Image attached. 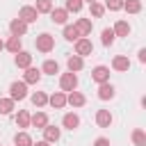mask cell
I'll return each mask as SVG.
<instances>
[{"label":"cell","mask_w":146,"mask_h":146,"mask_svg":"<svg viewBox=\"0 0 146 146\" xmlns=\"http://www.w3.org/2000/svg\"><path fill=\"white\" fill-rule=\"evenodd\" d=\"M9 98L16 103V100H23V98H27V84L23 82V80H16V82H11L9 84Z\"/></svg>","instance_id":"cell-1"},{"label":"cell","mask_w":146,"mask_h":146,"mask_svg":"<svg viewBox=\"0 0 146 146\" xmlns=\"http://www.w3.org/2000/svg\"><path fill=\"white\" fill-rule=\"evenodd\" d=\"M59 87H62V91H64V94L75 91V89H78V75H75V73H71V71L62 73V78H59Z\"/></svg>","instance_id":"cell-2"},{"label":"cell","mask_w":146,"mask_h":146,"mask_svg":"<svg viewBox=\"0 0 146 146\" xmlns=\"http://www.w3.org/2000/svg\"><path fill=\"white\" fill-rule=\"evenodd\" d=\"M34 43H36V50H39V52H50V50L55 48V36L48 34V32H43V34L36 36Z\"/></svg>","instance_id":"cell-3"},{"label":"cell","mask_w":146,"mask_h":146,"mask_svg":"<svg viewBox=\"0 0 146 146\" xmlns=\"http://www.w3.org/2000/svg\"><path fill=\"white\" fill-rule=\"evenodd\" d=\"M94 52V43H91V39H87V36H80L78 41H75V55L78 57H87V55H91Z\"/></svg>","instance_id":"cell-4"},{"label":"cell","mask_w":146,"mask_h":146,"mask_svg":"<svg viewBox=\"0 0 146 146\" xmlns=\"http://www.w3.org/2000/svg\"><path fill=\"white\" fill-rule=\"evenodd\" d=\"M91 80L94 82H98V84H105V82H110V68L107 66H94L91 68Z\"/></svg>","instance_id":"cell-5"},{"label":"cell","mask_w":146,"mask_h":146,"mask_svg":"<svg viewBox=\"0 0 146 146\" xmlns=\"http://www.w3.org/2000/svg\"><path fill=\"white\" fill-rule=\"evenodd\" d=\"M18 18L23 21V23H36V18H39V14H36V9L34 7H30V5H25V7H21V11H18Z\"/></svg>","instance_id":"cell-6"},{"label":"cell","mask_w":146,"mask_h":146,"mask_svg":"<svg viewBox=\"0 0 146 146\" xmlns=\"http://www.w3.org/2000/svg\"><path fill=\"white\" fill-rule=\"evenodd\" d=\"M9 32H11V36H25L27 34V23H23L21 18H11Z\"/></svg>","instance_id":"cell-7"},{"label":"cell","mask_w":146,"mask_h":146,"mask_svg":"<svg viewBox=\"0 0 146 146\" xmlns=\"http://www.w3.org/2000/svg\"><path fill=\"white\" fill-rule=\"evenodd\" d=\"M41 80V68H34V66H27L25 73H23V82L25 84H36Z\"/></svg>","instance_id":"cell-8"},{"label":"cell","mask_w":146,"mask_h":146,"mask_svg":"<svg viewBox=\"0 0 146 146\" xmlns=\"http://www.w3.org/2000/svg\"><path fill=\"white\" fill-rule=\"evenodd\" d=\"M96 123H98L100 128H110V125L114 123L112 112H110V110H98V112H96Z\"/></svg>","instance_id":"cell-9"},{"label":"cell","mask_w":146,"mask_h":146,"mask_svg":"<svg viewBox=\"0 0 146 146\" xmlns=\"http://www.w3.org/2000/svg\"><path fill=\"white\" fill-rule=\"evenodd\" d=\"M59 137H62V130H59V128H55V125H50V123L43 128V141L55 144V141H59Z\"/></svg>","instance_id":"cell-10"},{"label":"cell","mask_w":146,"mask_h":146,"mask_svg":"<svg viewBox=\"0 0 146 146\" xmlns=\"http://www.w3.org/2000/svg\"><path fill=\"white\" fill-rule=\"evenodd\" d=\"M66 18H68V11L64 7H52L50 11V21L57 23V25H66Z\"/></svg>","instance_id":"cell-11"},{"label":"cell","mask_w":146,"mask_h":146,"mask_svg":"<svg viewBox=\"0 0 146 146\" xmlns=\"http://www.w3.org/2000/svg\"><path fill=\"white\" fill-rule=\"evenodd\" d=\"M30 125L43 130V128L48 125V114H46V112H34V114H30Z\"/></svg>","instance_id":"cell-12"},{"label":"cell","mask_w":146,"mask_h":146,"mask_svg":"<svg viewBox=\"0 0 146 146\" xmlns=\"http://www.w3.org/2000/svg\"><path fill=\"white\" fill-rule=\"evenodd\" d=\"M62 125H64L66 130H75V128H80V116H78L75 112H66L64 119H62Z\"/></svg>","instance_id":"cell-13"},{"label":"cell","mask_w":146,"mask_h":146,"mask_svg":"<svg viewBox=\"0 0 146 146\" xmlns=\"http://www.w3.org/2000/svg\"><path fill=\"white\" fill-rule=\"evenodd\" d=\"M112 68L119 71V73H125V71L130 68V59H128L125 55H116V57L112 59Z\"/></svg>","instance_id":"cell-14"},{"label":"cell","mask_w":146,"mask_h":146,"mask_svg":"<svg viewBox=\"0 0 146 146\" xmlns=\"http://www.w3.org/2000/svg\"><path fill=\"white\" fill-rule=\"evenodd\" d=\"M84 103H87L84 94H80V91H68V94H66V105H73V107H82Z\"/></svg>","instance_id":"cell-15"},{"label":"cell","mask_w":146,"mask_h":146,"mask_svg":"<svg viewBox=\"0 0 146 146\" xmlns=\"http://www.w3.org/2000/svg\"><path fill=\"white\" fill-rule=\"evenodd\" d=\"M14 64H16L18 68H27V66H32V55L25 52V50H21V52H16V57H14Z\"/></svg>","instance_id":"cell-16"},{"label":"cell","mask_w":146,"mask_h":146,"mask_svg":"<svg viewBox=\"0 0 146 146\" xmlns=\"http://www.w3.org/2000/svg\"><path fill=\"white\" fill-rule=\"evenodd\" d=\"M114 94H116V89H114L110 82L98 84V98H100V100H112V98H114Z\"/></svg>","instance_id":"cell-17"},{"label":"cell","mask_w":146,"mask_h":146,"mask_svg":"<svg viewBox=\"0 0 146 146\" xmlns=\"http://www.w3.org/2000/svg\"><path fill=\"white\" fill-rule=\"evenodd\" d=\"M48 103H50L55 110H62V107H66V94H64V91H55L52 96H48Z\"/></svg>","instance_id":"cell-18"},{"label":"cell","mask_w":146,"mask_h":146,"mask_svg":"<svg viewBox=\"0 0 146 146\" xmlns=\"http://www.w3.org/2000/svg\"><path fill=\"white\" fill-rule=\"evenodd\" d=\"M112 32H114V36H128L130 34V23L128 21H116Z\"/></svg>","instance_id":"cell-19"},{"label":"cell","mask_w":146,"mask_h":146,"mask_svg":"<svg viewBox=\"0 0 146 146\" xmlns=\"http://www.w3.org/2000/svg\"><path fill=\"white\" fill-rule=\"evenodd\" d=\"M5 48L9 50V52H21L23 50V41H21V36H9L7 41H5Z\"/></svg>","instance_id":"cell-20"},{"label":"cell","mask_w":146,"mask_h":146,"mask_svg":"<svg viewBox=\"0 0 146 146\" xmlns=\"http://www.w3.org/2000/svg\"><path fill=\"white\" fill-rule=\"evenodd\" d=\"M66 66H68V71H71V73H78V71H82L84 59H82V57H78V55H71V57L66 59Z\"/></svg>","instance_id":"cell-21"},{"label":"cell","mask_w":146,"mask_h":146,"mask_svg":"<svg viewBox=\"0 0 146 146\" xmlns=\"http://www.w3.org/2000/svg\"><path fill=\"white\" fill-rule=\"evenodd\" d=\"M34 141H32V137L25 132V130H21V132H16L14 135V146H32Z\"/></svg>","instance_id":"cell-22"},{"label":"cell","mask_w":146,"mask_h":146,"mask_svg":"<svg viewBox=\"0 0 146 146\" xmlns=\"http://www.w3.org/2000/svg\"><path fill=\"white\" fill-rule=\"evenodd\" d=\"M75 30L80 32V36H87V34H91V21H89V18H78V23H75Z\"/></svg>","instance_id":"cell-23"},{"label":"cell","mask_w":146,"mask_h":146,"mask_svg":"<svg viewBox=\"0 0 146 146\" xmlns=\"http://www.w3.org/2000/svg\"><path fill=\"white\" fill-rule=\"evenodd\" d=\"M30 100H32L34 107H43V105H48V94L46 91H34L30 96Z\"/></svg>","instance_id":"cell-24"},{"label":"cell","mask_w":146,"mask_h":146,"mask_svg":"<svg viewBox=\"0 0 146 146\" xmlns=\"http://www.w3.org/2000/svg\"><path fill=\"white\" fill-rule=\"evenodd\" d=\"M41 73H46V75H55V73H59V64H57L55 59H46L43 66H41Z\"/></svg>","instance_id":"cell-25"},{"label":"cell","mask_w":146,"mask_h":146,"mask_svg":"<svg viewBox=\"0 0 146 146\" xmlns=\"http://www.w3.org/2000/svg\"><path fill=\"white\" fill-rule=\"evenodd\" d=\"M123 9L128 14H139L141 11V0H123Z\"/></svg>","instance_id":"cell-26"},{"label":"cell","mask_w":146,"mask_h":146,"mask_svg":"<svg viewBox=\"0 0 146 146\" xmlns=\"http://www.w3.org/2000/svg\"><path fill=\"white\" fill-rule=\"evenodd\" d=\"M16 125L18 128H30V112L27 110H21L16 114Z\"/></svg>","instance_id":"cell-27"},{"label":"cell","mask_w":146,"mask_h":146,"mask_svg":"<svg viewBox=\"0 0 146 146\" xmlns=\"http://www.w3.org/2000/svg\"><path fill=\"white\" fill-rule=\"evenodd\" d=\"M132 144L135 146H146V132L141 128H135L132 130Z\"/></svg>","instance_id":"cell-28"},{"label":"cell","mask_w":146,"mask_h":146,"mask_svg":"<svg viewBox=\"0 0 146 146\" xmlns=\"http://www.w3.org/2000/svg\"><path fill=\"white\" fill-rule=\"evenodd\" d=\"M34 9H36V14H50L52 11V0H36Z\"/></svg>","instance_id":"cell-29"},{"label":"cell","mask_w":146,"mask_h":146,"mask_svg":"<svg viewBox=\"0 0 146 146\" xmlns=\"http://www.w3.org/2000/svg\"><path fill=\"white\" fill-rule=\"evenodd\" d=\"M14 105H16V103H14L11 98H0V114H2V116L11 114V112H14Z\"/></svg>","instance_id":"cell-30"},{"label":"cell","mask_w":146,"mask_h":146,"mask_svg":"<svg viewBox=\"0 0 146 146\" xmlns=\"http://www.w3.org/2000/svg\"><path fill=\"white\" fill-rule=\"evenodd\" d=\"M64 39L66 41H78L80 39V32L75 30V25H64Z\"/></svg>","instance_id":"cell-31"},{"label":"cell","mask_w":146,"mask_h":146,"mask_svg":"<svg viewBox=\"0 0 146 146\" xmlns=\"http://www.w3.org/2000/svg\"><path fill=\"white\" fill-rule=\"evenodd\" d=\"M114 32H112V27H105L103 32H100V41H103V46H112L114 43Z\"/></svg>","instance_id":"cell-32"},{"label":"cell","mask_w":146,"mask_h":146,"mask_svg":"<svg viewBox=\"0 0 146 146\" xmlns=\"http://www.w3.org/2000/svg\"><path fill=\"white\" fill-rule=\"evenodd\" d=\"M64 9H66L68 14H71V11L78 14V11L82 9V0H66V2H64Z\"/></svg>","instance_id":"cell-33"},{"label":"cell","mask_w":146,"mask_h":146,"mask_svg":"<svg viewBox=\"0 0 146 146\" xmlns=\"http://www.w3.org/2000/svg\"><path fill=\"white\" fill-rule=\"evenodd\" d=\"M89 14H91L94 18H100V16L105 14V7H103L100 2H91V5H89Z\"/></svg>","instance_id":"cell-34"},{"label":"cell","mask_w":146,"mask_h":146,"mask_svg":"<svg viewBox=\"0 0 146 146\" xmlns=\"http://www.w3.org/2000/svg\"><path fill=\"white\" fill-rule=\"evenodd\" d=\"M103 7L110 9V11H121V9H123V0H105Z\"/></svg>","instance_id":"cell-35"},{"label":"cell","mask_w":146,"mask_h":146,"mask_svg":"<svg viewBox=\"0 0 146 146\" xmlns=\"http://www.w3.org/2000/svg\"><path fill=\"white\" fill-rule=\"evenodd\" d=\"M94 146H112V144L107 137H98V139H94Z\"/></svg>","instance_id":"cell-36"},{"label":"cell","mask_w":146,"mask_h":146,"mask_svg":"<svg viewBox=\"0 0 146 146\" xmlns=\"http://www.w3.org/2000/svg\"><path fill=\"white\" fill-rule=\"evenodd\" d=\"M137 55H139V62L144 64V62H146V48H139V52H137Z\"/></svg>","instance_id":"cell-37"},{"label":"cell","mask_w":146,"mask_h":146,"mask_svg":"<svg viewBox=\"0 0 146 146\" xmlns=\"http://www.w3.org/2000/svg\"><path fill=\"white\" fill-rule=\"evenodd\" d=\"M32 146H50V144H48V141H43V139H41V141H36V144H32Z\"/></svg>","instance_id":"cell-38"},{"label":"cell","mask_w":146,"mask_h":146,"mask_svg":"<svg viewBox=\"0 0 146 146\" xmlns=\"http://www.w3.org/2000/svg\"><path fill=\"white\" fill-rule=\"evenodd\" d=\"M0 50H5V41L2 39H0Z\"/></svg>","instance_id":"cell-39"},{"label":"cell","mask_w":146,"mask_h":146,"mask_svg":"<svg viewBox=\"0 0 146 146\" xmlns=\"http://www.w3.org/2000/svg\"><path fill=\"white\" fill-rule=\"evenodd\" d=\"M82 2H89V5H91V2H98V0H82Z\"/></svg>","instance_id":"cell-40"},{"label":"cell","mask_w":146,"mask_h":146,"mask_svg":"<svg viewBox=\"0 0 146 146\" xmlns=\"http://www.w3.org/2000/svg\"><path fill=\"white\" fill-rule=\"evenodd\" d=\"M0 146H2V144H0Z\"/></svg>","instance_id":"cell-41"}]
</instances>
